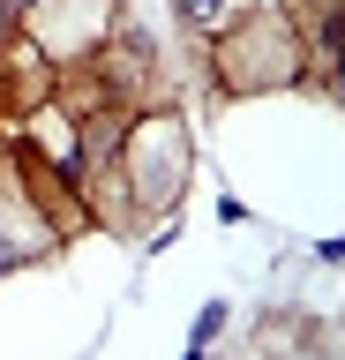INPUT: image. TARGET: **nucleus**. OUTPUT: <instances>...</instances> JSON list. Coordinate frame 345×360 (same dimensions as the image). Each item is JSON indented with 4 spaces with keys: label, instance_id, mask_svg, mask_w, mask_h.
Returning <instances> with one entry per match:
<instances>
[{
    "label": "nucleus",
    "instance_id": "2",
    "mask_svg": "<svg viewBox=\"0 0 345 360\" xmlns=\"http://www.w3.org/2000/svg\"><path fill=\"white\" fill-rule=\"evenodd\" d=\"M203 53H210V90L218 98H263V90L300 83V22H293V8H248L218 38H203Z\"/></svg>",
    "mask_w": 345,
    "mask_h": 360
},
{
    "label": "nucleus",
    "instance_id": "3",
    "mask_svg": "<svg viewBox=\"0 0 345 360\" xmlns=\"http://www.w3.org/2000/svg\"><path fill=\"white\" fill-rule=\"evenodd\" d=\"M113 22H120V0H30L23 15H15V30H23L53 68H83L98 45H105Z\"/></svg>",
    "mask_w": 345,
    "mask_h": 360
},
{
    "label": "nucleus",
    "instance_id": "4",
    "mask_svg": "<svg viewBox=\"0 0 345 360\" xmlns=\"http://www.w3.org/2000/svg\"><path fill=\"white\" fill-rule=\"evenodd\" d=\"M248 8L255 0H173V15H181L195 38H218V30H226L233 15H248Z\"/></svg>",
    "mask_w": 345,
    "mask_h": 360
},
{
    "label": "nucleus",
    "instance_id": "5",
    "mask_svg": "<svg viewBox=\"0 0 345 360\" xmlns=\"http://www.w3.org/2000/svg\"><path fill=\"white\" fill-rule=\"evenodd\" d=\"M218 323H226V315H218V308H203V323H195V338H188V345H195V353H203L210 338H218Z\"/></svg>",
    "mask_w": 345,
    "mask_h": 360
},
{
    "label": "nucleus",
    "instance_id": "6",
    "mask_svg": "<svg viewBox=\"0 0 345 360\" xmlns=\"http://www.w3.org/2000/svg\"><path fill=\"white\" fill-rule=\"evenodd\" d=\"M8 30H15V8H8V0H0V38H8Z\"/></svg>",
    "mask_w": 345,
    "mask_h": 360
},
{
    "label": "nucleus",
    "instance_id": "1",
    "mask_svg": "<svg viewBox=\"0 0 345 360\" xmlns=\"http://www.w3.org/2000/svg\"><path fill=\"white\" fill-rule=\"evenodd\" d=\"M120 188L136 202V225H165L195 188V128L173 105H136L120 128Z\"/></svg>",
    "mask_w": 345,
    "mask_h": 360
}]
</instances>
